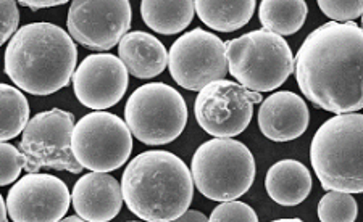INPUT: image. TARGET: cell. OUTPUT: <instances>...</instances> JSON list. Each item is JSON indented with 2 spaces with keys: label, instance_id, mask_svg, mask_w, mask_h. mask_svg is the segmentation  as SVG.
<instances>
[{
  "label": "cell",
  "instance_id": "cb8c5ba5",
  "mask_svg": "<svg viewBox=\"0 0 363 222\" xmlns=\"http://www.w3.org/2000/svg\"><path fill=\"white\" fill-rule=\"evenodd\" d=\"M26 160L11 144L0 142V187L15 184L25 169Z\"/></svg>",
  "mask_w": 363,
  "mask_h": 222
},
{
  "label": "cell",
  "instance_id": "d4e9b609",
  "mask_svg": "<svg viewBox=\"0 0 363 222\" xmlns=\"http://www.w3.org/2000/svg\"><path fill=\"white\" fill-rule=\"evenodd\" d=\"M318 7L335 23H355L363 13L362 0H318Z\"/></svg>",
  "mask_w": 363,
  "mask_h": 222
},
{
  "label": "cell",
  "instance_id": "6da1fadb",
  "mask_svg": "<svg viewBox=\"0 0 363 222\" xmlns=\"http://www.w3.org/2000/svg\"><path fill=\"white\" fill-rule=\"evenodd\" d=\"M363 31L357 23H325L308 34L294 58L301 92L335 115L363 108Z\"/></svg>",
  "mask_w": 363,
  "mask_h": 222
},
{
  "label": "cell",
  "instance_id": "ffe728a7",
  "mask_svg": "<svg viewBox=\"0 0 363 222\" xmlns=\"http://www.w3.org/2000/svg\"><path fill=\"white\" fill-rule=\"evenodd\" d=\"M194 2L179 0V2H160V0H143L140 16L152 31L172 36L183 33L194 18Z\"/></svg>",
  "mask_w": 363,
  "mask_h": 222
},
{
  "label": "cell",
  "instance_id": "277c9868",
  "mask_svg": "<svg viewBox=\"0 0 363 222\" xmlns=\"http://www.w3.org/2000/svg\"><path fill=\"white\" fill-rule=\"evenodd\" d=\"M362 136L360 113L335 115L315 132L310 161L325 190L362 194Z\"/></svg>",
  "mask_w": 363,
  "mask_h": 222
},
{
  "label": "cell",
  "instance_id": "44dd1931",
  "mask_svg": "<svg viewBox=\"0 0 363 222\" xmlns=\"http://www.w3.org/2000/svg\"><path fill=\"white\" fill-rule=\"evenodd\" d=\"M307 13L308 5L303 0H263L259 7L263 29L281 37L301 31Z\"/></svg>",
  "mask_w": 363,
  "mask_h": 222
},
{
  "label": "cell",
  "instance_id": "83f0119b",
  "mask_svg": "<svg viewBox=\"0 0 363 222\" xmlns=\"http://www.w3.org/2000/svg\"><path fill=\"white\" fill-rule=\"evenodd\" d=\"M23 5V7H28L31 10H40V8H50V7H58V5L68 4L67 0H21V2H16Z\"/></svg>",
  "mask_w": 363,
  "mask_h": 222
},
{
  "label": "cell",
  "instance_id": "e0dca14e",
  "mask_svg": "<svg viewBox=\"0 0 363 222\" xmlns=\"http://www.w3.org/2000/svg\"><path fill=\"white\" fill-rule=\"evenodd\" d=\"M118 58L138 79H152L165 71L168 52L159 39L144 31L128 33L118 44Z\"/></svg>",
  "mask_w": 363,
  "mask_h": 222
},
{
  "label": "cell",
  "instance_id": "ba28073f",
  "mask_svg": "<svg viewBox=\"0 0 363 222\" xmlns=\"http://www.w3.org/2000/svg\"><path fill=\"white\" fill-rule=\"evenodd\" d=\"M72 151L83 169L92 173L116 171L130 160L133 134L126 122L108 111H94L76 122Z\"/></svg>",
  "mask_w": 363,
  "mask_h": 222
},
{
  "label": "cell",
  "instance_id": "9a60e30c",
  "mask_svg": "<svg viewBox=\"0 0 363 222\" xmlns=\"http://www.w3.org/2000/svg\"><path fill=\"white\" fill-rule=\"evenodd\" d=\"M259 127L273 142H291L307 131L310 111L306 100L291 90L272 93L262 102Z\"/></svg>",
  "mask_w": 363,
  "mask_h": 222
},
{
  "label": "cell",
  "instance_id": "4316f807",
  "mask_svg": "<svg viewBox=\"0 0 363 222\" xmlns=\"http://www.w3.org/2000/svg\"><path fill=\"white\" fill-rule=\"evenodd\" d=\"M20 10L13 0H0V47L18 31Z\"/></svg>",
  "mask_w": 363,
  "mask_h": 222
},
{
  "label": "cell",
  "instance_id": "4fadbf2b",
  "mask_svg": "<svg viewBox=\"0 0 363 222\" xmlns=\"http://www.w3.org/2000/svg\"><path fill=\"white\" fill-rule=\"evenodd\" d=\"M72 203L67 184L52 174L28 173L9 190L7 214L13 222H58Z\"/></svg>",
  "mask_w": 363,
  "mask_h": 222
},
{
  "label": "cell",
  "instance_id": "3957f363",
  "mask_svg": "<svg viewBox=\"0 0 363 222\" xmlns=\"http://www.w3.org/2000/svg\"><path fill=\"white\" fill-rule=\"evenodd\" d=\"M120 185L123 201L144 222H173L189 209L194 197L191 169L167 150L133 158Z\"/></svg>",
  "mask_w": 363,
  "mask_h": 222
},
{
  "label": "cell",
  "instance_id": "1f68e13d",
  "mask_svg": "<svg viewBox=\"0 0 363 222\" xmlns=\"http://www.w3.org/2000/svg\"><path fill=\"white\" fill-rule=\"evenodd\" d=\"M272 222H303V221L292 218V219H277V221H272Z\"/></svg>",
  "mask_w": 363,
  "mask_h": 222
},
{
  "label": "cell",
  "instance_id": "52a82bcc",
  "mask_svg": "<svg viewBox=\"0 0 363 222\" xmlns=\"http://www.w3.org/2000/svg\"><path fill=\"white\" fill-rule=\"evenodd\" d=\"M125 122L139 142L167 145L177 140L187 124L186 102L165 83L144 84L128 98Z\"/></svg>",
  "mask_w": 363,
  "mask_h": 222
},
{
  "label": "cell",
  "instance_id": "ac0fdd59",
  "mask_svg": "<svg viewBox=\"0 0 363 222\" xmlns=\"http://www.w3.org/2000/svg\"><path fill=\"white\" fill-rule=\"evenodd\" d=\"M313 179L308 168L297 160H281L268 169L265 189L268 197L281 206H297L307 200Z\"/></svg>",
  "mask_w": 363,
  "mask_h": 222
},
{
  "label": "cell",
  "instance_id": "8992f818",
  "mask_svg": "<svg viewBox=\"0 0 363 222\" xmlns=\"http://www.w3.org/2000/svg\"><path fill=\"white\" fill-rule=\"evenodd\" d=\"M191 176L197 190L213 201L238 200L255 179V158L242 142L212 139L196 150Z\"/></svg>",
  "mask_w": 363,
  "mask_h": 222
},
{
  "label": "cell",
  "instance_id": "7402d4cb",
  "mask_svg": "<svg viewBox=\"0 0 363 222\" xmlns=\"http://www.w3.org/2000/svg\"><path fill=\"white\" fill-rule=\"evenodd\" d=\"M26 95L13 86L0 84V142L15 139L29 122Z\"/></svg>",
  "mask_w": 363,
  "mask_h": 222
},
{
  "label": "cell",
  "instance_id": "4dcf8cb0",
  "mask_svg": "<svg viewBox=\"0 0 363 222\" xmlns=\"http://www.w3.org/2000/svg\"><path fill=\"white\" fill-rule=\"evenodd\" d=\"M58 222H86V221L78 218V216H68V218H63L62 221H58Z\"/></svg>",
  "mask_w": 363,
  "mask_h": 222
},
{
  "label": "cell",
  "instance_id": "7a4b0ae2",
  "mask_svg": "<svg viewBox=\"0 0 363 222\" xmlns=\"http://www.w3.org/2000/svg\"><path fill=\"white\" fill-rule=\"evenodd\" d=\"M78 49L69 34L52 23H29L10 39L5 74L20 90L52 95L72 83Z\"/></svg>",
  "mask_w": 363,
  "mask_h": 222
},
{
  "label": "cell",
  "instance_id": "9c48e42d",
  "mask_svg": "<svg viewBox=\"0 0 363 222\" xmlns=\"http://www.w3.org/2000/svg\"><path fill=\"white\" fill-rule=\"evenodd\" d=\"M73 127L74 116L60 108L33 116L21 132L18 148L26 160V171L39 173L43 168L72 174L83 171L72 151Z\"/></svg>",
  "mask_w": 363,
  "mask_h": 222
},
{
  "label": "cell",
  "instance_id": "30bf717a",
  "mask_svg": "<svg viewBox=\"0 0 363 222\" xmlns=\"http://www.w3.org/2000/svg\"><path fill=\"white\" fill-rule=\"evenodd\" d=\"M168 68L178 86L201 92L228 74L226 42L202 28L192 29L173 42L168 52Z\"/></svg>",
  "mask_w": 363,
  "mask_h": 222
},
{
  "label": "cell",
  "instance_id": "7c38bea8",
  "mask_svg": "<svg viewBox=\"0 0 363 222\" xmlns=\"http://www.w3.org/2000/svg\"><path fill=\"white\" fill-rule=\"evenodd\" d=\"M133 8L128 0H74L68 11V34L86 49H113L131 28Z\"/></svg>",
  "mask_w": 363,
  "mask_h": 222
},
{
  "label": "cell",
  "instance_id": "603a6c76",
  "mask_svg": "<svg viewBox=\"0 0 363 222\" xmlns=\"http://www.w3.org/2000/svg\"><path fill=\"white\" fill-rule=\"evenodd\" d=\"M359 204L350 194L328 192L318 203L320 222H355Z\"/></svg>",
  "mask_w": 363,
  "mask_h": 222
},
{
  "label": "cell",
  "instance_id": "8fae6325",
  "mask_svg": "<svg viewBox=\"0 0 363 222\" xmlns=\"http://www.w3.org/2000/svg\"><path fill=\"white\" fill-rule=\"evenodd\" d=\"M262 102V93L245 89L234 81H213L199 92L196 118L202 129L215 139H233L247 129L254 105Z\"/></svg>",
  "mask_w": 363,
  "mask_h": 222
},
{
  "label": "cell",
  "instance_id": "484cf974",
  "mask_svg": "<svg viewBox=\"0 0 363 222\" xmlns=\"http://www.w3.org/2000/svg\"><path fill=\"white\" fill-rule=\"evenodd\" d=\"M208 222H259L255 209L244 201H223L210 214Z\"/></svg>",
  "mask_w": 363,
  "mask_h": 222
},
{
  "label": "cell",
  "instance_id": "5b68a950",
  "mask_svg": "<svg viewBox=\"0 0 363 222\" xmlns=\"http://www.w3.org/2000/svg\"><path fill=\"white\" fill-rule=\"evenodd\" d=\"M228 73L252 92L278 89L294 73V55L284 37L265 29L226 42Z\"/></svg>",
  "mask_w": 363,
  "mask_h": 222
},
{
  "label": "cell",
  "instance_id": "d6986e66",
  "mask_svg": "<svg viewBox=\"0 0 363 222\" xmlns=\"http://www.w3.org/2000/svg\"><path fill=\"white\" fill-rule=\"evenodd\" d=\"M255 8V0H236V2L196 0L194 2L196 13L203 25L220 33H233L244 28L250 21Z\"/></svg>",
  "mask_w": 363,
  "mask_h": 222
},
{
  "label": "cell",
  "instance_id": "2e32d148",
  "mask_svg": "<svg viewBox=\"0 0 363 222\" xmlns=\"http://www.w3.org/2000/svg\"><path fill=\"white\" fill-rule=\"evenodd\" d=\"M72 203L76 216L86 222H110L123 208L121 185L110 174L89 173L74 184Z\"/></svg>",
  "mask_w": 363,
  "mask_h": 222
},
{
  "label": "cell",
  "instance_id": "f546056e",
  "mask_svg": "<svg viewBox=\"0 0 363 222\" xmlns=\"http://www.w3.org/2000/svg\"><path fill=\"white\" fill-rule=\"evenodd\" d=\"M0 222H9V214H7V204L4 201V197L0 195Z\"/></svg>",
  "mask_w": 363,
  "mask_h": 222
},
{
  "label": "cell",
  "instance_id": "f1b7e54d",
  "mask_svg": "<svg viewBox=\"0 0 363 222\" xmlns=\"http://www.w3.org/2000/svg\"><path fill=\"white\" fill-rule=\"evenodd\" d=\"M173 222H208L207 216L201 211H196V209H187L186 213L179 216L178 219H174Z\"/></svg>",
  "mask_w": 363,
  "mask_h": 222
},
{
  "label": "cell",
  "instance_id": "5bb4252c",
  "mask_svg": "<svg viewBox=\"0 0 363 222\" xmlns=\"http://www.w3.org/2000/svg\"><path fill=\"white\" fill-rule=\"evenodd\" d=\"M73 90L86 108L104 111L115 107L125 97L130 73L113 54L87 55L74 69Z\"/></svg>",
  "mask_w": 363,
  "mask_h": 222
},
{
  "label": "cell",
  "instance_id": "d6a6232c",
  "mask_svg": "<svg viewBox=\"0 0 363 222\" xmlns=\"http://www.w3.org/2000/svg\"><path fill=\"white\" fill-rule=\"evenodd\" d=\"M128 222H143V221H128Z\"/></svg>",
  "mask_w": 363,
  "mask_h": 222
}]
</instances>
